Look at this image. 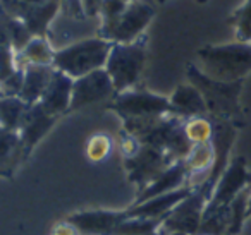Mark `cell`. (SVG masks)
Returning a JSON list of instances; mask_svg holds the SVG:
<instances>
[{
    "mask_svg": "<svg viewBox=\"0 0 251 235\" xmlns=\"http://www.w3.org/2000/svg\"><path fill=\"white\" fill-rule=\"evenodd\" d=\"M147 35L133 43H112L105 70L110 76L117 93L138 86L147 64Z\"/></svg>",
    "mask_w": 251,
    "mask_h": 235,
    "instance_id": "4",
    "label": "cell"
},
{
    "mask_svg": "<svg viewBox=\"0 0 251 235\" xmlns=\"http://www.w3.org/2000/svg\"><path fill=\"white\" fill-rule=\"evenodd\" d=\"M112 148H114V142H112L110 136L105 132H97V134H91L86 141L84 153L91 163H100L110 156Z\"/></svg>",
    "mask_w": 251,
    "mask_h": 235,
    "instance_id": "26",
    "label": "cell"
},
{
    "mask_svg": "<svg viewBox=\"0 0 251 235\" xmlns=\"http://www.w3.org/2000/svg\"><path fill=\"white\" fill-rule=\"evenodd\" d=\"M157 9L153 5L134 0L126 5L122 14L115 21V24L105 33L101 38L110 43H133L147 35V28L151 24Z\"/></svg>",
    "mask_w": 251,
    "mask_h": 235,
    "instance_id": "8",
    "label": "cell"
},
{
    "mask_svg": "<svg viewBox=\"0 0 251 235\" xmlns=\"http://www.w3.org/2000/svg\"><path fill=\"white\" fill-rule=\"evenodd\" d=\"M53 55H55V47L49 38L33 36L28 45L18 53V64L19 67L53 66Z\"/></svg>",
    "mask_w": 251,
    "mask_h": 235,
    "instance_id": "21",
    "label": "cell"
},
{
    "mask_svg": "<svg viewBox=\"0 0 251 235\" xmlns=\"http://www.w3.org/2000/svg\"><path fill=\"white\" fill-rule=\"evenodd\" d=\"M73 77H69L67 74L60 72V70H57L53 67L52 79H50L49 86H47L45 93H43L42 100L38 103L49 114L55 115V117H62V115L69 114L71 98H73Z\"/></svg>",
    "mask_w": 251,
    "mask_h": 235,
    "instance_id": "14",
    "label": "cell"
},
{
    "mask_svg": "<svg viewBox=\"0 0 251 235\" xmlns=\"http://www.w3.org/2000/svg\"><path fill=\"white\" fill-rule=\"evenodd\" d=\"M158 4H165V2H167V0H157ZM196 2H198V4H206V2H208V0H196Z\"/></svg>",
    "mask_w": 251,
    "mask_h": 235,
    "instance_id": "34",
    "label": "cell"
},
{
    "mask_svg": "<svg viewBox=\"0 0 251 235\" xmlns=\"http://www.w3.org/2000/svg\"><path fill=\"white\" fill-rule=\"evenodd\" d=\"M186 77H188V83L196 86L201 93L210 118L232 124L239 131L246 125V115L241 105L244 81L226 83V81L212 79L195 62H188Z\"/></svg>",
    "mask_w": 251,
    "mask_h": 235,
    "instance_id": "1",
    "label": "cell"
},
{
    "mask_svg": "<svg viewBox=\"0 0 251 235\" xmlns=\"http://www.w3.org/2000/svg\"><path fill=\"white\" fill-rule=\"evenodd\" d=\"M193 189H195V187L184 186L177 190L160 194V196H155V197H151V199L143 201V203H140V204H131L126 211L133 218H160V220H164L169 211L174 210L186 196H189V192H191Z\"/></svg>",
    "mask_w": 251,
    "mask_h": 235,
    "instance_id": "16",
    "label": "cell"
},
{
    "mask_svg": "<svg viewBox=\"0 0 251 235\" xmlns=\"http://www.w3.org/2000/svg\"><path fill=\"white\" fill-rule=\"evenodd\" d=\"M50 235H81L77 227L74 223H71L69 220H62L57 225H53L52 230H50Z\"/></svg>",
    "mask_w": 251,
    "mask_h": 235,
    "instance_id": "30",
    "label": "cell"
},
{
    "mask_svg": "<svg viewBox=\"0 0 251 235\" xmlns=\"http://www.w3.org/2000/svg\"><path fill=\"white\" fill-rule=\"evenodd\" d=\"M248 189H251V170L248 168L246 158L239 155L230 160L220 179L217 180L205 211L230 206L234 199Z\"/></svg>",
    "mask_w": 251,
    "mask_h": 235,
    "instance_id": "7",
    "label": "cell"
},
{
    "mask_svg": "<svg viewBox=\"0 0 251 235\" xmlns=\"http://www.w3.org/2000/svg\"><path fill=\"white\" fill-rule=\"evenodd\" d=\"M169 101H171V115H176L182 120L200 117V115H208L201 93L191 83L179 84L169 96Z\"/></svg>",
    "mask_w": 251,
    "mask_h": 235,
    "instance_id": "18",
    "label": "cell"
},
{
    "mask_svg": "<svg viewBox=\"0 0 251 235\" xmlns=\"http://www.w3.org/2000/svg\"><path fill=\"white\" fill-rule=\"evenodd\" d=\"M157 235H188V234H181V232H162V230H158Z\"/></svg>",
    "mask_w": 251,
    "mask_h": 235,
    "instance_id": "33",
    "label": "cell"
},
{
    "mask_svg": "<svg viewBox=\"0 0 251 235\" xmlns=\"http://www.w3.org/2000/svg\"><path fill=\"white\" fill-rule=\"evenodd\" d=\"M213 120L208 115H200L184 120V134L191 144H201V142H212L213 139Z\"/></svg>",
    "mask_w": 251,
    "mask_h": 235,
    "instance_id": "23",
    "label": "cell"
},
{
    "mask_svg": "<svg viewBox=\"0 0 251 235\" xmlns=\"http://www.w3.org/2000/svg\"><path fill=\"white\" fill-rule=\"evenodd\" d=\"M112 43L95 36L74 42L62 48H55L53 67L73 79L83 77L98 69H105Z\"/></svg>",
    "mask_w": 251,
    "mask_h": 235,
    "instance_id": "3",
    "label": "cell"
},
{
    "mask_svg": "<svg viewBox=\"0 0 251 235\" xmlns=\"http://www.w3.org/2000/svg\"><path fill=\"white\" fill-rule=\"evenodd\" d=\"M21 163H25V155L19 132L0 127V175L12 177Z\"/></svg>",
    "mask_w": 251,
    "mask_h": 235,
    "instance_id": "19",
    "label": "cell"
},
{
    "mask_svg": "<svg viewBox=\"0 0 251 235\" xmlns=\"http://www.w3.org/2000/svg\"><path fill=\"white\" fill-rule=\"evenodd\" d=\"M196 66L212 79L234 83L251 74V43L232 42L222 45H205L196 50Z\"/></svg>",
    "mask_w": 251,
    "mask_h": 235,
    "instance_id": "2",
    "label": "cell"
},
{
    "mask_svg": "<svg viewBox=\"0 0 251 235\" xmlns=\"http://www.w3.org/2000/svg\"><path fill=\"white\" fill-rule=\"evenodd\" d=\"M122 2H126V4H131V2H134V0H122Z\"/></svg>",
    "mask_w": 251,
    "mask_h": 235,
    "instance_id": "35",
    "label": "cell"
},
{
    "mask_svg": "<svg viewBox=\"0 0 251 235\" xmlns=\"http://www.w3.org/2000/svg\"><path fill=\"white\" fill-rule=\"evenodd\" d=\"M103 2L105 0H83V9H84V14H86V19L100 16Z\"/></svg>",
    "mask_w": 251,
    "mask_h": 235,
    "instance_id": "31",
    "label": "cell"
},
{
    "mask_svg": "<svg viewBox=\"0 0 251 235\" xmlns=\"http://www.w3.org/2000/svg\"><path fill=\"white\" fill-rule=\"evenodd\" d=\"M29 105L19 96H0V127L19 131Z\"/></svg>",
    "mask_w": 251,
    "mask_h": 235,
    "instance_id": "22",
    "label": "cell"
},
{
    "mask_svg": "<svg viewBox=\"0 0 251 235\" xmlns=\"http://www.w3.org/2000/svg\"><path fill=\"white\" fill-rule=\"evenodd\" d=\"M19 69L18 52L9 45H0V83Z\"/></svg>",
    "mask_w": 251,
    "mask_h": 235,
    "instance_id": "27",
    "label": "cell"
},
{
    "mask_svg": "<svg viewBox=\"0 0 251 235\" xmlns=\"http://www.w3.org/2000/svg\"><path fill=\"white\" fill-rule=\"evenodd\" d=\"M53 74V66H26L25 67V83H23L21 98L28 105H35L42 100L47 86Z\"/></svg>",
    "mask_w": 251,
    "mask_h": 235,
    "instance_id": "20",
    "label": "cell"
},
{
    "mask_svg": "<svg viewBox=\"0 0 251 235\" xmlns=\"http://www.w3.org/2000/svg\"><path fill=\"white\" fill-rule=\"evenodd\" d=\"M107 110H112L124 120L145 117H162L171 115V101L167 96L150 93L147 90L133 88V90L117 93L107 103Z\"/></svg>",
    "mask_w": 251,
    "mask_h": 235,
    "instance_id": "5",
    "label": "cell"
},
{
    "mask_svg": "<svg viewBox=\"0 0 251 235\" xmlns=\"http://www.w3.org/2000/svg\"><path fill=\"white\" fill-rule=\"evenodd\" d=\"M0 5L11 16L21 19L33 36L50 40V24L62 7V0H50L45 4H18L12 0H0Z\"/></svg>",
    "mask_w": 251,
    "mask_h": 235,
    "instance_id": "11",
    "label": "cell"
},
{
    "mask_svg": "<svg viewBox=\"0 0 251 235\" xmlns=\"http://www.w3.org/2000/svg\"><path fill=\"white\" fill-rule=\"evenodd\" d=\"M62 7L67 9V14H71V18L76 21H83L86 19L83 9V0H62Z\"/></svg>",
    "mask_w": 251,
    "mask_h": 235,
    "instance_id": "29",
    "label": "cell"
},
{
    "mask_svg": "<svg viewBox=\"0 0 251 235\" xmlns=\"http://www.w3.org/2000/svg\"><path fill=\"white\" fill-rule=\"evenodd\" d=\"M188 180H189V177H188V170H186L184 162L177 160V162H174L172 165H169L153 182L148 184L143 190H140L133 204H140V203H143V201H148L155 196L167 194V192H172V190L181 189V187H184V186H189Z\"/></svg>",
    "mask_w": 251,
    "mask_h": 235,
    "instance_id": "15",
    "label": "cell"
},
{
    "mask_svg": "<svg viewBox=\"0 0 251 235\" xmlns=\"http://www.w3.org/2000/svg\"><path fill=\"white\" fill-rule=\"evenodd\" d=\"M212 192L203 186H198L186 196L174 210L167 213L160 225L162 232H181L188 235H198L200 225L203 220L205 206L208 203Z\"/></svg>",
    "mask_w": 251,
    "mask_h": 235,
    "instance_id": "6",
    "label": "cell"
},
{
    "mask_svg": "<svg viewBox=\"0 0 251 235\" xmlns=\"http://www.w3.org/2000/svg\"><path fill=\"white\" fill-rule=\"evenodd\" d=\"M215 146L213 142H201L193 144L188 155L182 158L188 170V184L191 187H198L208 179L213 165H215Z\"/></svg>",
    "mask_w": 251,
    "mask_h": 235,
    "instance_id": "17",
    "label": "cell"
},
{
    "mask_svg": "<svg viewBox=\"0 0 251 235\" xmlns=\"http://www.w3.org/2000/svg\"><path fill=\"white\" fill-rule=\"evenodd\" d=\"M12 2H18V4H45V2H50V0H12Z\"/></svg>",
    "mask_w": 251,
    "mask_h": 235,
    "instance_id": "32",
    "label": "cell"
},
{
    "mask_svg": "<svg viewBox=\"0 0 251 235\" xmlns=\"http://www.w3.org/2000/svg\"><path fill=\"white\" fill-rule=\"evenodd\" d=\"M162 221L160 218H133L127 214L112 235H157Z\"/></svg>",
    "mask_w": 251,
    "mask_h": 235,
    "instance_id": "24",
    "label": "cell"
},
{
    "mask_svg": "<svg viewBox=\"0 0 251 235\" xmlns=\"http://www.w3.org/2000/svg\"><path fill=\"white\" fill-rule=\"evenodd\" d=\"M25 83V67H19L12 76L0 83V96H19Z\"/></svg>",
    "mask_w": 251,
    "mask_h": 235,
    "instance_id": "28",
    "label": "cell"
},
{
    "mask_svg": "<svg viewBox=\"0 0 251 235\" xmlns=\"http://www.w3.org/2000/svg\"><path fill=\"white\" fill-rule=\"evenodd\" d=\"M172 163H174V160L167 153L151 148V146L141 144V148L133 156L124 158V168L127 173V180L134 184L138 192H140Z\"/></svg>",
    "mask_w": 251,
    "mask_h": 235,
    "instance_id": "9",
    "label": "cell"
},
{
    "mask_svg": "<svg viewBox=\"0 0 251 235\" xmlns=\"http://www.w3.org/2000/svg\"><path fill=\"white\" fill-rule=\"evenodd\" d=\"M115 94L117 91H115V86L107 70H93L86 76L74 79L69 114L91 107V105L101 103V101H110Z\"/></svg>",
    "mask_w": 251,
    "mask_h": 235,
    "instance_id": "10",
    "label": "cell"
},
{
    "mask_svg": "<svg viewBox=\"0 0 251 235\" xmlns=\"http://www.w3.org/2000/svg\"><path fill=\"white\" fill-rule=\"evenodd\" d=\"M59 117L49 114L40 103L29 105L28 112H26L23 124L19 127V138H21L23 144V155H25V162L29 158L33 149L38 146V142L45 138L50 132V129L55 125Z\"/></svg>",
    "mask_w": 251,
    "mask_h": 235,
    "instance_id": "12",
    "label": "cell"
},
{
    "mask_svg": "<svg viewBox=\"0 0 251 235\" xmlns=\"http://www.w3.org/2000/svg\"><path fill=\"white\" fill-rule=\"evenodd\" d=\"M229 24L232 26L237 42L251 43V0H244L239 7L234 9Z\"/></svg>",
    "mask_w": 251,
    "mask_h": 235,
    "instance_id": "25",
    "label": "cell"
},
{
    "mask_svg": "<svg viewBox=\"0 0 251 235\" xmlns=\"http://www.w3.org/2000/svg\"><path fill=\"white\" fill-rule=\"evenodd\" d=\"M127 218V211L90 210L77 211L67 216L71 223L77 227L81 235H112L115 228Z\"/></svg>",
    "mask_w": 251,
    "mask_h": 235,
    "instance_id": "13",
    "label": "cell"
}]
</instances>
